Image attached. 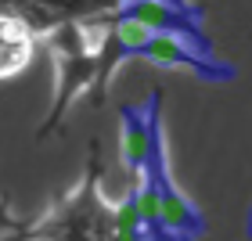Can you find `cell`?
<instances>
[{
    "label": "cell",
    "instance_id": "6da1fadb",
    "mask_svg": "<svg viewBox=\"0 0 252 241\" xmlns=\"http://www.w3.org/2000/svg\"><path fill=\"white\" fill-rule=\"evenodd\" d=\"M126 18L141 22L144 29H152L155 36H180L184 43H191L198 54L209 51V43H205V36L198 32V18L194 11L188 7H177V4H166V0H133V4L123 7Z\"/></svg>",
    "mask_w": 252,
    "mask_h": 241
},
{
    "label": "cell",
    "instance_id": "7a4b0ae2",
    "mask_svg": "<svg viewBox=\"0 0 252 241\" xmlns=\"http://www.w3.org/2000/svg\"><path fill=\"white\" fill-rule=\"evenodd\" d=\"M158 144V94L148 101V108H123V162L137 173V180L148 177Z\"/></svg>",
    "mask_w": 252,
    "mask_h": 241
},
{
    "label": "cell",
    "instance_id": "3957f363",
    "mask_svg": "<svg viewBox=\"0 0 252 241\" xmlns=\"http://www.w3.org/2000/svg\"><path fill=\"white\" fill-rule=\"evenodd\" d=\"M148 177L158 183V194H162V238H169V241H191L194 234H202L205 223H202L198 209L184 198V191H177V183L169 180V173H166L162 144H158V151H155V158H152Z\"/></svg>",
    "mask_w": 252,
    "mask_h": 241
},
{
    "label": "cell",
    "instance_id": "277c9868",
    "mask_svg": "<svg viewBox=\"0 0 252 241\" xmlns=\"http://www.w3.org/2000/svg\"><path fill=\"white\" fill-rule=\"evenodd\" d=\"M29 51H32V43L26 36V29L15 18H0V76L18 72L29 61Z\"/></svg>",
    "mask_w": 252,
    "mask_h": 241
},
{
    "label": "cell",
    "instance_id": "5b68a950",
    "mask_svg": "<svg viewBox=\"0 0 252 241\" xmlns=\"http://www.w3.org/2000/svg\"><path fill=\"white\" fill-rule=\"evenodd\" d=\"M133 198V209L137 216H141V227H144V234L148 238H162V194H158V183L152 177H144V180H137V191L130 194Z\"/></svg>",
    "mask_w": 252,
    "mask_h": 241
},
{
    "label": "cell",
    "instance_id": "8992f818",
    "mask_svg": "<svg viewBox=\"0 0 252 241\" xmlns=\"http://www.w3.org/2000/svg\"><path fill=\"white\" fill-rule=\"evenodd\" d=\"M112 40H116V47H119V54H144V47L155 40V32L152 29H144L141 22H133V18H126V15H119V22H116V29H112Z\"/></svg>",
    "mask_w": 252,
    "mask_h": 241
}]
</instances>
